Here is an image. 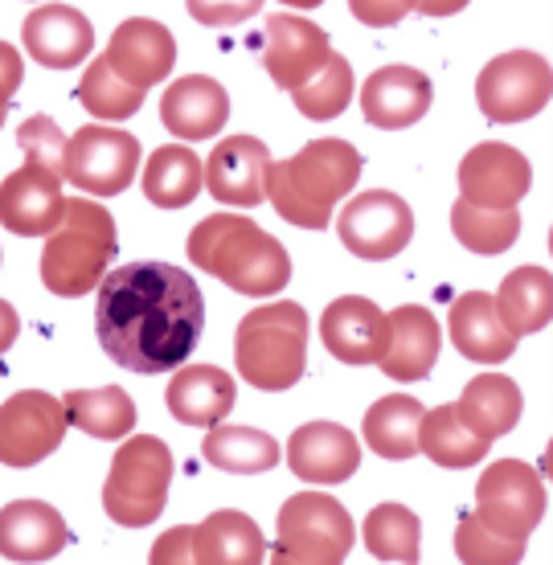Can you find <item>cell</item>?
Returning <instances> with one entry per match:
<instances>
[{"instance_id": "cell-1", "label": "cell", "mask_w": 553, "mask_h": 565, "mask_svg": "<svg viewBox=\"0 0 553 565\" xmlns=\"http://www.w3.org/2000/svg\"><path fill=\"white\" fill-rule=\"evenodd\" d=\"M205 328L193 275L172 263H128L99 282L95 332L103 353L128 373H169L189 361Z\"/></svg>"}, {"instance_id": "cell-2", "label": "cell", "mask_w": 553, "mask_h": 565, "mask_svg": "<svg viewBox=\"0 0 553 565\" xmlns=\"http://www.w3.org/2000/svg\"><path fill=\"white\" fill-rule=\"evenodd\" d=\"M361 181V152L349 140H312L287 160H270L263 198L299 230H325Z\"/></svg>"}, {"instance_id": "cell-3", "label": "cell", "mask_w": 553, "mask_h": 565, "mask_svg": "<svg viewBox=\"0 0 553 565\" xmlns=\"http://www.w3.org/2000/svg\"><path fill=\"white\" fill-rule=\"evenodd\" d=\"M189 263L251 299H267L291 282L284 242L242 213H213L198 222L189 234Z\"/></svg>"}, {"instance_id": "cell-4", "label": "cell", "mask_w": 553, "mask_h": 565, "mask_svg": "<svg viewBox=\"0 0 553 565\" xmlns=\"http://www.w3.org/2000/svg\"><path fill=\"white\" fill-rule=\"evenodd\" d=\"M17 143L25 152V164L0 184V226L17 238H50L66 217V193H62L66 136L50 115H29L17 128Z\"/></svg>"}, {"instance_id": "cell-5", "label": "cell", "mask_w": 553, "mask_h": 565, "mask_svg": "<svg viewBox=\"0 0 553 565\" xmlns=\"http://www.w3.org/2000/svg\"><path fill=\"white\" fill-rule=\"evenodd\" d=\"M115 250H119V238H115V217L107 213V205L71 198L62 226L45 238L42 282L62 299L91 296L111 275Z\"/></svg>"}, {"instance_id": "cell-6", "label": "cell", "mask_w": 553, "mask_h": 565, "mask_svg": "<svg viewBox=\"0 0 553 565\" xmlns=\"http://www.w3.org/2000/svg\"><path fill=\"white\" fill-rule=\"evenodd\" d=\"M242 382L255 390H291L308 369V311L299 303H263L246 311L234 337Z\"/></svg>"}, {"instance_id": "cell-7", "label": "cell", "mask_w": 553, "mask_h": 565, "mask_svg": "<svg viewBox=\"0 0 553 565\" xmlns=\"http://www.w3.org/2000/svg\"><path fill=\"white\" fill-rule=\"evenodd\" d=\"M357 541V524L341 500L299 492L279 509L270 565H344Z\"/></svg>"}, {"instance_id": "cell-8", "label": "cell", "mask_w": 553, "mask_h": 565, "mask_svg": "<svg viewBox=\"0 0 553 565\" xmlns=\"http://www.w3.org/2000/svg\"><path fill=\"white\" fill-rule=\"evenodd\" d=\"M172 483V455L152 435H131L111 459L103 483V509L124 529H148L164 512Z\"/></svg>"}, {"instance_id": "cell-9", "label": "cell", "mask_w": 553, "mask_h": 565, "mask_svg": "<svg viewBox=\"0 0 553 565\" xmlns=\"http://www.w3.org/2000/svg\"><path fill=\"white\" fill-rule=\"evenodd\" d=\"M476 521L497 533L504 541H521L525 545L529 533L545 516V483L529 463L521 459H500L480 476L476 483Z\"/></svg>"}, {"instance_id": "cell-10", "label": "cell", "mask_w": 553, "mask_h": 565, "mask_svg": "<svg viewBox=\"0 0 553 565\" xmlns=\"http://www.w3.org/2000/svg\"><path fill=\"white\" fill-rule=\"evenodd\" d=\"M136 169H140V140L128 131L86 124L66 140L62 181L78 184L83 193L115 198L136 181Z\"/></svg>"}, {"instance_id": "cell-11", "label": "cell", "mask_w": 553, "mask_h": 565, "mask_svg": "<svg viewBox=\"0 0 553 565\" xmlns=\"http://www.w3.org/2000/svg\"><path fill=\"white\" fill-rule=\"evenodd\" d=\"M550 62L533 50L492 57L476 78V99L492 124H521L550 103Z\"/></svg>"}, {"instance_id": "cell-12", "label": "cell", "mask_w": 553, "mask_h": 565, "mask_svg": "<svg viewBox=\"0 0 553 565\" xmlns=\"http://www.w3.org/2000/svg\"><path fill=\"white\" fill-rule=\"evenodd\" d=\"M337 234H341L344 250H353L357 258L385 263L411 246L414 213L390 189H369V193L344 201L341 217H337Z\"/></svg>"}, {"instance_id": "cell-13", "label": "cell", "mask_w": 553, "mask_h": 565, "mask_svg": "<svg viewBox=\"0 0 553 565\" xmlns=\"http://www.w3.org/2000/svg\"><path fill=\"white\" fill-rule=\"evenodd\" d=\"M66 411L45 390H21L0 406V463L38 467L62 447Z\"/></svg>"}, {"instance_id": "cell-14", "label": "cell", "mask_w": 553, "mask_h": 565, "mask_svg": "<svg viewBox=\"0 0 553 565\" xmlns=\"http://www.w3.org/2000/svg\"><path fill=\"white\" fill-rule=\"evenodd\" d=\"M332 45L328 33L308 17L296 13H270L263 29V66H267L270 83L284 86L287 95H296L299 86H308L316 74L328 66Z\"/></svg>"}, {"instance_id": "cell-15", "label": "cell", "mask_w": 553, "mask_h": 565, "mask_svg": "<svg viewBox=\"0 0 553 565\" xmlns=\"http://www.w3.org/2000/svg\"><path fill=\"white\" fill-rule=\"evenodd\" d=\"M533 184V164L512 143H476L459 164V201L471 210H517Z\"/></svg>"}, {"instance_id": "cell-16", "label": "cell", "mask_w": 553, "mask_h": 565, "mask_svg": "<svg viewBox=\"0 0 553 565\" xmlns=\"http://www.w3.org/2000/svg\"><path fill=\"white\" fill-rule=\"evenodd\" d=\"M103 62L111 66L119 83L148 90V86L164 83L177 66V38L169 33V25H160L152 17H131L111 33Z\"/></svg>"}, {"instance_id": "cell-17", "label": "cell", "mask_w": 553, "mask_h": 565, "mask_svg": "<svg viewBox=\"0 0 553 565\" xmlns=\"http://www.w3.org/2000/svg\"><path fill=\"white\" fill-rule=\"evenodd\" d=\"M320 340L344 365H377L385 356L390 324H385V311L373 299L341 296L332 299L320 316Z\"/></svg>"}, {"instance_id": "cell-18", "label": "cell", "mask_w": 553, "mask_h": 565, "mask_svg": "<svg viewBox=\"0 0 553 565\" xmlns=\"http://www.w3.org/2000/svg\"><path fill=\"white\" fill-rule=\"evenodd\" d=\"M230 119L226 86L210 74H189L169 83L160 99V124L169 128L172 140H213Z\"/></svg>"}, {"instance_id": "cell-19", "label": "cell", "mask_w": 553, "mask_h": 565, "mask_svg": "<svg viewBox=\"0 0 553 565\" xmlns=\"http://www.w3.org/2000/svg\"><path fill=\"white\" fill-rule=\"evenodd\" d=\"M270 169L267 143L255 136H230V140L213 143L210 160H205V189L222 205H238L251 210L263 201V177Z\"/></svg>"}, {"instance_id": "cell-20", "label": "cell", "mask_w": 553, "mask_h": 565, "mask_svg": "<svg viewBox=\"0 0 553 565\" xmlns=\"http://www.w3.org/2000/svg\"><path fill=\"white\" fill-rule=\"evenodd\" d=\"M430 78L414 66H382L377 74H369L361 86V115L365 124L382 131H397L418 124L430 111Z\"/></svg>"}, {"instance_id": "cell-21", "label": "cell", "mask_w": 553, "mask_h": 565, "mask_svg": "<svg viewBox=\"0 0 553 565\" xmlns=\"http://www.w3.org/2000/svg\"><path fill=\"white\" fill-rule=\"evenodd\" d=\"M21 42L33 54V62H42L50 71H71L91 54L95 29H91L86 13H78L71 4H42L25 17Z\"/></svg>"}, {"instance_id": "cell-22", "label": "cell", "mask_w": 553, "mask_h": 565, "mask_svg": "<svg viewBox=\"0 0 553 565\" xmlns=\"http://www.w3.org/2000/svg\"><path fill=\"white\" fill-rule=\"evenodd\" d=\"M287 463L308 483H344L361 467V443L337 423H308L287 443Z\"/></svg>"}, {"instance_id": "cell-23", "label": "cell", "mask_w": 553, "mask_h": 565, "mask_svg": "<svg viewBox=\"0 0 553 565\" xmlns=\"http://www.w3.org/2000/svg\"><path fill=\"white\" fill-rule=\"evenodd\" d=\"M385 324H390V340H385V356L377 361L382 373L394 382H423L443 349L439 320L430 316V308L406 303V308L390 311Z\"/></svg>"}, {"instance_id": "cell-24", "label": "cell", "mask_w": 553, "mask_h": 565, "mask_svg": "<svg viewBox=\"0 0 553 565\" xmlns=\"http://www.w3.org/2000/svg\"><path fill=\"white\" fill-rule=\"evenodd\" d=\"M71 529L45 500H13L0 509V553L9 562H50L66 550Z\"/></svg>"}, {"instance_id": "cell-25", "label": "cell", "mask_w": 553, "mask_h": 565, "mask_svg": "<svg viewBox=\"0 0 553 565\" xmlns=\"http://www.w3.org/2000/svg\"><path fill=\"white\" fill-rule=\"evenodd\" d=\"M447 328H451L455 349L476 365H504L517 353V340L509 337V328L500 324L497 299L488 291H464L455 299Z\"/></svg>"}, {"instance_id": "cell-26", "label": "cell", "mask_w": 553, "mask_h": 565, "mask_svg": "<svg viewBox=\"0 0 553 565\" xmlns=\"http://www.w3.org/2000/svg\"><path fill=\"white\" fill-rule=\"evenodd\" d=\"M169 414L184 426H217L226 423V414L238 402V385L226 369L217 365H189L177 369V377L169 382Z\"/></svg>"}, {"instance_id": "cell-27", "label": "cell", "mask_w": 553, "mask_h": 565, "mask_svg": "<svg viewBox=\"0 0 553 565\" xmlns=\"http://www.w3.org/2000/svg\"><path fill=\"white\" fill-rule=\"evenodd\" d=\"M193 562L198 565H263L267 537L246 512L222 509L193 524Z\"/></svg>"}, {"instance_id": "cell-28", "label": "cell", "mask_w": 553, "mask_h": 565, "mask_svg": "<svg viewBox=\"0 0 553 565\" xmlns=\"http://www.w3.org/2000/svg\"><path fill=\"white\" fill-rule=\"evenodd\" d=\"M521 385L504 377V373H480L464 385V394L455 402L459 423L468 426L471 435H480L483 443L509 435L512 426L521 423Z\"/></svg>"}, {"instance_id": "cell-29", "label": "cell", "mask_w": 553, "mask_h": 565, "mask_svg": "<svg viewBox=\"0 0 553 565\" xmlns=\"http://www.w3.org/2000/svg\"><path fill=\"white\" fill-rule=\"evenodd\" d=\"M497 316L500 324L509 328L512 340L533 337L550 324L553 316V279L545 267H517L504 275L497 296Z\"/></svg>"}, {"instance_id": "cell-30", "label": "cell", "mask_w": 553, "mask_h": 565, "mask_svg": "<svg viewBox=\"0 0 553 565\" xmlns=\"http://www.w3.org/2000/svg\"><path fill=\"white\" fill-rule=\"evenodd\" d=\"M205 184V164L189 143H164L148 156L143 169V198L160 210H184Z\"/></svg>"}, {"instance_id": "cell-31", "label": "cell", "mask_w": 553, "mask_h": 565, "mask_svg": "<svg viewBox=\"0 0 553 565\" xmlns=\"http://www.w3.org/2000/svg\"><path fill=\"white\" fill-rule=\"evenodd\" d=\"M423 402L406 394L377 397L365 411V443L382 459H414L418 455V426H423Z\"/></svg>"}, {"instance_id": "cell-32", "label": "cell", "mask_w": 553, "mask_h": 565, "mask_svg": "<svg viewBox=\"0 0 553 565\" xmlns=\"http://www.w3.org/2000/svg\"><path fill=\"white\" fill-rule=\"evenodd\" d=\"M205 463H213L217 471H234V476H258L279 463V443L255 426H230L217 423L210 426V435L201 443Z\"/></svg>"}, {"instance_id": "cell-33", "label": "cell", "mask_w": 553, "mask_h": 565, "mask_svg": "<svg viewBox=\"0 0 553 565\" xmlns=\"http://www.w3.org/2000/svg\"><path fill=\"white\" fill-rule=\"evenodd\" d=\"M488 447L480 435H471L468 426L459 423L455 406H435V411L423 414V426H418V455H426L435 467H451V471H464V467H476L488 459Z\"/></svg>"}, {"instance_id": "cell-34", "label": "cell", "mask_w": 553, "mask_h": 565, "mask_svg": "<svg viewBox=\"0 0 553 565\" xmlns=\"http://www.w3.org/2000/svg\"><path fill=\"white\" fill-rule=\"evenodd\" d=\"M66 423L91 438H128L136 430V402L119 385L103 390H71L62 397Z\"/></svg>"}, {"instance_id": "cell-35", "label": "cell", "mask_w": 553, "mask_h": 565, "mask_svg": "<svg viewBox=\"0 0 553 565\" xmlns=\"http://www.w3.org/2000/svg\"><path fill=\"white\" fill-rule=\"evenodd\" d=\"M361 537L377 562L418 565V557H423V524L406 504H377L365 516Z\"/></svg>"}, {"instance_id": "cell-36", "label": "cell", "mask_w": 553, "mask_h": 565, "mask_svg": "<svg viewBox=\"0 0 553 565\" xmlns=\"http://www.w3.org/2000/svg\"><path fill=\"white\" fill-rule=\"evenodd\" d=\"M451 230L471 255H504L512 242H517V234H521V213L517 210H471V205H464V201H455Z\"/></svg>"}, {"instance_id": "cell-37", "label": "cell", "mask_w": 553, "mask_h": 565, "mask_svg": "<svg viewBox=\"0 0 553 565\" xmlns=\"http://www.w3.org/2000/svg\"><path fill=\"white\" fill-rule=\"evenodd\" d=\"M78 103H83L95 119H131V115L143 107V90L119 83L111 74V66H107L103 57H95V62L86 66L83 83H78Z\"/></svg>"}, {"instance_id": "cell-38", "label": "cell", "mask_w": 553, "mask_h": 565, "mask_svg": "<svg viewBox=\"0 0 553 565\" xmlns=\"http://www.w3.org/2000/svg\"><path fill=\"white\" fill-rule=\"evenodd\" d=\"M349 99H353V66H349L341 54L328 57L325 71L291 95L299 115H308V119H337V115L349 107Z\"/></svg>"}, {"instance_id": "cell-39", "label": "cell", "mask_w": 553, "mask_h": 565, "mask_svg": "<svg viewBox=\"0 0 553 565\" xmlns=\"http://www.w3.org/2000/svg\"><path fill=\"white\" fill-rule=\"evenodd\" d=\"M455 553H459L464 565H521L525 545L488 533V529L468 512V516L459 521V529H455Z\"/></svg>"}, {"instance_id": "cell-40", "label": "cell", "mask_w": 553, "mask_h": 565, "mask_svg": "<svg viewBox=\"0 0 553 565\" xmlns=\"http://www.w3.org/2000/svg\"><path fill=\"white\" fill-rule=\"evenodd\" d=\"M148 565H198L193 562V524H177L169 533H160Z\"/></svg>"}, {"instance_id": "cell-41", "label": "cell", "mask_w": 553, "mask_h": 565, "mask_svg": "<svg viewBox=\"0 0 553 565\" xmlns=\"http://www.w3.org/2000/svg\"><path fill=\"white\" fill-rule=\"evenodd\" d=\"M258 9H263L258 0H246V4H201V0H193L189 17L201 25H238V21H251Z\"/></svg>"}, {"instance_id": "cell-42", "label": "cell", "mask_w": 553, "mask_h": 565, "mask_svg": "<svg viewBox=\"0 0 553 565\" xmlns=\"http://www.w3.org/2000/svg\"><path fill=\"white\" fill-rule=\"evenodd\" d=\"M21 78H25V66H21V54H17L9 42H0V128H4V115H9V103L21 90Z\"/></svg>"}, {"instance_id": "cell-43", "label": "cell", "mask_w": 553, "mask_h": 565, "mask_svg": "<svg viewBox=\"0 0 553 565\" xmlns=\"http://www.w3.org/2000/svg\"><path fill=\"white\" fill-rule=\"evenodd\" d=\"M349 9H353V17L365 21V25H397L414 4H402V0H353Z\"/></svg>"}, {"instance_id": "cell-44", "label": "cell", "mask_w": 553, "mask_h": 565, "mask_svg": "<svg viewBox=\"0 0 553 565\" xmlns=\"http://www.w3.org/2000/svg\"><path fill=\"white\" fill-rule=\"evenodd\" d=\"M21 337V316H17L13 303L0 299V356L13 349V340Z\"/></svg>"}]
</instances>
